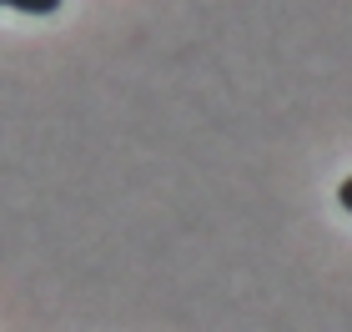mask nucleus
<instances>
[{
    "instance_id": "f257e3e1",
    "label": "nucleus",
    "mask_w": 352,
    "mask_h": 332,
    "mask_svg": "<svg viewBox=\"0 0 352 332\" xmlns=\"http://www.w3.org/2000/svg\"><path fill=\"white\" fill-rule=\"evenodd\" d=\"M0 5L25 10V15H56V10H60V0H0Z\"/></svg>"
},
{
    "instance_id": "f03ea898",
    "label": "nucleus",
    "mask_w": 352,
    "mask_h": 332,
    "mask_svg": "<svg viewBox=\"0 0 352 332\" xmlns=\"http://www.w3.org/2000/svg\"><path fill=\"white\" fill-rule=\"evenodd\" d=\"M338 201H342V207H347V212H352V177H347V181H342V186H338Z\"/></svg>"
}]
</instances>
